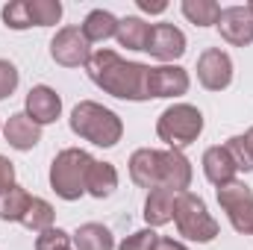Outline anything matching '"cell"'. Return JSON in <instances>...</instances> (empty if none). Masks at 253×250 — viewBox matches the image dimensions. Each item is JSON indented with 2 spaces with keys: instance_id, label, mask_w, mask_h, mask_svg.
Instances as JSON below:
<instances>
[{
  "instance_id": "cell-1",
  "label": "cell",
  "mask_w": 253,
  "mask_h": 250,
  "mask_svg": "<svg viewBox=\"0 0 253 250\" xmlns=\"http://www.w3.org/2000/svg\"><path fill=\"white\" fill-rule=\"evenodd\" d=\"M85 74L97 88H103L106 94H112L118 100H132V103L150 100V88H147L150 65L129 62L109 47L91 50V56L85 62Z\"/></svg>"
},
{
  "instance_id": "cell-2",
  "label": "cell",
  "mask_w": 253,
  "mask_h": 250,
  "mask_svg": "<svg viewBox=\"0 0 253 250\" xmlns=\"http://www.w3.org/2000/svg\"><path fill=\"white\" fill-rule=\"evenodd\" d=\"M68 124H71L74 135L91 141L94 147H115L124 135V121L118 118V112H112L94 100H80L74 106Z\"/></svg>"
},
{
  "instance_id": "cell-3",
  "label": "cell",
  "mask_w": 253,
  "mask_h": 250,
  "mask_svg": "<svg viewBox=\"0 0 253 250\" xmlns=\"http://www.w3.org/2000/svg\"><path fill=\"white\" fill-rule=\"evenodd\" d=\"M91 162H94V156L80 147L59 150L50 162V188L56 191V197H62L68 203L80 200L85 194V177H88Z\"/></svg>"
},
{
  "instance_id": "cell-4",
  "label": "cell",
  "mask_w": 253,
  "mask_h": 250,
  "mask_svg": "<svg viewBox=\"0 0 253 250\" xmlns=\"http://www.w3.org/2000/svg\"><path fill=\"white\" fill-rule=\"evenodd\" d=\"M174 224H177V233L183 239L194 242V245H209V242L218 239V221L209 215L203 197H197L194 191H180L177 194Z\"/></svg>"
},
{
  "instance_id": "cell-5",
  "label": "cell",
  "mask_w": 253,
  "mask_h": 250,
  "mask_svg": "<svg viewBox=\"0 0 253 250\" xmlns=\"http://www.w3.org/2000/svg\"><path fill=\"white\" fill-rule=\"evenodd\" d=\"M200 132H203V112L191 103L168 106L156 121V135L159 141L168 144V150H186L200 138Z\"/></svg>"
},
{
  "instance_id": "cell-6",
  "label": "cell",
  "mask_w": 253,
  "mask_h": 250,
  "mask_svg": "<svg viewBox=\"0 0 253 250\" xmlns=\"http://www.w3.org/2000/svg\"><path fill=\"white\" fill-rule=\"evenodd\" d=\"M218 203L227 212L236 233L253 236V188L233 180L227 186H218Z\"/></svg>"
},
{
  "instance_id": "cell-7",
  "label": "cell",
  "mask_w": 253,
  "mask_h": 250,
  "mask_svg": "<svg viewBox=\"0 0 253 250\" xmlns=\"http://www.w3.org/2000/svg\"><path fill=\"white\" fill-rule=\"evenodd\" d=\"M91 56V44L83 36L80 27H62L53 39H50V59L62 68H85Z\"/></svg>"
},
{
  "instance_id": "cell-8",
  "label": "cell",
  "mask_w": 253,
  "mask_h": 250,
  "mask_svg": "<svg viewBox=\"0 0 253 250\" xmlns=\"http://www.w3.org/2000/svg\"><path fill=\"white\" fill-rule=\"evenodd\" d=\"M197 83L206 91H224L233 83V59L221 47H206L197 59Z\"/></svg>"
},
{
  "instance_id": "cell-9",
  "label": "cell",
  "mask_w": 253,
  "mask_h": 250,
  "mask_svg": "<svg viewBox=\"0 0 253 250\" xmlns=\"http://www.w3.org/2000/svg\"><path fill=\"white\" fill-rule=\"evenodd\" d=\"M218 33L227 44L233 47H248L253 44V15L248 12V6H227L221 9L218 18Z\"/></svg>"
},
{
  "instance_id": "cell-10",
  "label": "cell",
  "mask_w": 253,
  "mask_h": 250,
  "mask_svg": "<svg viewBox=\"0 0 253 250\" xmlns=\"http://www.w3.org/2000/svg\"><path fill=\"white\" fill-rule=\"evenodd\" d=\"M144 50L159 62H174L186 53V33L174 24H153Z\"/></svg>"
},
{
  "instance_id": "cell-11",
  "label": "cell",
  "mask_w": 253,
  "mask_h": 250,
  "mask_svg": "<svg viewBox=\"0 0 253 250\" xmlns=\"http://www.w3.org/2000/svg\"><path fill=\"white\" fill-rule=\"evenodd\" d=\"M191 80L189 71L180 68V65H159V68H150V80H147V88H150V100L153 97H183L189 91Z\"/></svg>"
},
{
  "instance_id": "cell-12",
  "label": "cell",
  "mask_w": 253,
  "mask_h": 250,
  "mask_svg": "<svg viewBox=\"0 0 253 250\" xmlns=\"http://www.w3.org/2000/svg\"><path fill=\"white\" fill-rule=\"evenodd\" d=\"M24 112L36 121L39 126L53 124L62 115V97L50 88V85H33L24 103Z\"/></svg>"
},
{
  "instance_id": "cell-13",
  "label": "cell",
  "mask_w": 253,
  "mask_h": 250,
  "mask_svg": "<svg viewBox=\"0 0 253 250\" xmlns=\"http://www.w3.org/2000/svg\"><path fill=\"white\" fill-rule=\"evenodd\" d=\"M162 162H159V186L171 188V191H189L191 186V162L183 150H159Z\"/></svg>"
},
{
  "instance_id": "cell-14",
  "label": "cell",
  "mask_w": 253,
  "mask_h": 250,
  "mask_svg": "<svg viewBox=\"0 0 253 250\" xmlns=\"http://www.w3.org/2000/svg\"><path fill=\"white\" fill-rule=\"evenodd\" d=\"M3 138H6L9 147L27 153V150H33V147L42 141V126L36 124L27 112H15V115H9V121L3 124Z\"/></svg>"
},
{
  "instance_id": "cell-15",
  "label": "cell",
  "mask_w": 253,
  "mask_h": 250,
  "mask_svg": "<svg viewBox=\"0 0 253 250\" xmlns=\"http://www.w3.org/2000/svg\"><path fill=\"white\" fill-rule=\"evenodd\" d=\"M159 162H162V153L153 150V147H138L132 156H129V180L138 188H159Z\"/></svg>"
},
{
  "instance_id": "cell-16",
  "label": "cell",
  "mask_w": 253,
  "mask_h": 250,
  "mask_svg": "<svg viewBox=\"0 0 253 250\" xmlns=\"http://www.w3.org/2000/svg\"><path fill=\"white\" fill-rule=\"evenodd\" d=\"M174 203H177V191H171V188H165V186L150 188L147 200H144V212H141L144 221H147V227L156 230V227L171 224L174 221Z\"/></svg>"
},
{
  "instance_id": "cell-17",
  "label": "cell",
  "mask_w": 253,
  "mask_h": 250,
  "mask_svg": "<svg viewBox=\"0 0 253 250\" xmlns=\"http://www.w3.org/2000/svg\"><path fill=\"white\" fill-rule=\"evenodd\" d=\"M203 174H206V180L215 188L227 186V183L236 180L239 168H236V162L230 159V153H227L224 144H215V147H209V150L203 153Z\"/></svg>"
},
{
  "instance_id": "cell-18",
  "label": "cell",
  "mask_w": 253,
  "mask_h": 250,
  "mask_svg": "<svg viewBox=\"0 0 253 250\" xmlns=\"http://www.w3.org/2000/svg\"><path fill=\"white\" fill-rule=\"evenodd\" d=\"M118 188V171L112 162H100L94 159L91 168H88V177H85V194H91L94 200H106L112 197Z\"/></svg>"
},
{
  "instance_id": "cell-19",
  "label": "cell",
  "mask_w": 253,
  "mask_h": 250,
  "mask_svg": "<svg viewBox=\"0 0 253 250\" xmlns=\"http://www.w3.org/2000/svg\"><path fill=\"white\" fill-rule=\"evenodd\" d=\"M150 30L153 24L141 21L138 15H126V18H118V44L126 47V50H144L147 47V39H150Z\"/></svg>"
},
{
  "instance_id": "cell-20",
  "label": "cell",
  "mask_w": 253,
  "mask_h": 250,
  "mask_svg": "<svg viewBox=\"0 0 253 250\" xmlns=\"http://www.w3.org/2000/svg\"><path fill=\"white\" fill-rule=\"evenodd\" d=\"M83 36L88 39V44H97V42H106V39H115L118 33V18L106 9H91L83 21Z\"/></svg>"
},
{
  "instance_id": "cell-21",
  "label": "cell",
  "mask_w": 253,
  "mask_h": 250,
  "mask_svg": "<svg viewBox=\"0 0 253 250\" xmlns=\"http://www.w3.org/2000/svg\"><path fill=\"white\" fill-rule=\"evenodd\" d=\"M77 250H115V236L109 227L97 224V221H88L83 227H77V233L71 236Z\"/></svg>"
},
{
  "instance_id": "cell-22",
  "label": "cell",
  "mask_w": 253,
  "mask_h": 250,
  "mask_svg": "<svg viewBox=\"0 0 253 250\" xmlns=\"http://www.w3.org/2000/svg\"><path fill=\"white\" fill-rule=\"evenodd\" d=\"M30 200H33V194L21 186H12L9 191H3L0 194V221H24Z\"/></svg>"
},
{
  "instance_id": "cell-23",
  "label": "cell",
  "mask_w": 253,
  "mask_h": 250,
  "mask_svg": "<svg viewBox=\"0 0 253 250\" xmlns=\"http://www.w3.org/2000/svg\"><path fill=\"white\" fill-rule=\"evenodd\" d=\"M180 9L194 27H215L221 18V3L215 0H183Z\"/></svg>"
},
{
  "instance_id": "cell-24",
  "label": "cell",
  "mask_w": 253,
  "mask_h": 250,
  "mask_svg": "<svg viewBox=\"0 0 253 250\" xmlns=\"http://www.w3.org/2000/svg\"><path fill=\"white\" fill-rule=\"evenodd\" d=\"M53 221H56L53 206H50L44 197H33L21 224H24L27 230H33V233H44V230H50V227H53Z\"/></svg>"
},
{
  "instance_id": "cell-25",
  "label": "cell",
  "mask_w": 253,
  "mask_h": 250,
  "mask_svg": "<svg viewBox=\"0 0 253 250\" xmlns=\"http://www.w3.org/2000/svg\"><path fill=\"white\" fill-rule=\"evenodd\" d=\"M33 27H53L62 18V3L59 0H27Z\"/></svg>"
},
{
  "instance_id": "cell-26",
  "label": "cell",
  "mask_w": 253,
  "mask_h": 250,
  "mask_svg": "<svg viewBox=\"0 0 253 250\" xmlns=\"http://www.w3.org/2000/svg\"><path fill=\"white\" fill-rule=\"evenodd\" d=\"M0 15H3V24H6L9 30H30V27H33L27 0H9Z\"/></svg>"
},
{
  "instance_id": "cell-27",
  "label": "cell",
  "mask_w": 253,
  "mask_h": 250,
  "mask_svg": "<svg viewBox=\"0 0 253 250\" xmlns=\"http://www.w3.org/2000/svg\"><path fill=\"white\" fill-rule=\"evenodd\" d=\"M224 147H227L230 159L236 162V168L245 171V174H251L253 171V153H251V147H248V138L245 135H233V138H227Z\"/></svg>"
},
{
  "instance_id": "cell-28",
  "label": "cell",
  "mask_w": 253,
  "mask_h": 250,
  "mask_svg": "<svg viewBox=\"0 0 253 250\" xmlns=\"http://www.w3.org/2000/svg\"><path fill=\"white\" fill-rule=\"evenodd\" d=\"M71 236L59 230V227H50V230H44V233H39L36 236V250H71Z\"/></svg>"
},
{
  "instance_id": "cell-29",
  "label": "cell",
  "mask_w": 253,
  "mask_h": 250,
  "mask_svg": "<svg viewBox=\"0 0 253 250\" xmlns=\"http://www.w3.org/2000/svg\"><path fill=\"white\" fill-rule=\"evenodd\" d=\"M156 242H159V233L144 227V230H135L132 236H126L124 242L118 245V250H153Z\"/></svg>"
},
{
  "instance_id": "cell-30",
  "label": "cell",
  "mask_w": 253,
  "mask_h": 250,
  "mask_svg": "<svg viewBox=\"0 0 253 250\" xmlns=\"http://www.w3.org/2000/svg\"><path fill=\"white\" fill-rule=\"evenodd\" d=\"M18 83H21L18 68L9 62V59H0V100L12 97V94H15V88H18Z\"/></svg>"
},
{
  "instance_id": "cell-31",
  "label": "cell",
  "mask_w": 253,
  "mask_h": 250,
  "mask_svg": "<svg viewBox=\"0 0 253 250\" xmlns=\"http://www.w3.org/2000/svg\"><path fill=\"white\" fill-rule=\"evenodd\" d=\"M12 186H15V165L6 156H0V194L9 191Z\"/></svg>"
},
{
  "instance_id": "cell-32",
  "label": "cell",
  "mask_w": 253,
  "mask_h": 250,
  "mask_svg": "<svg viewBox=\"0 0 253 250\" xmlns=\"http://www.w3.org/2000/svg\"><path fill=\"white\" fill-rule=\"evenodd\" d=\"M138 3V9L141 12H147V15H162L165 9H168V3L165 0H159V3H150V0H135Z\"/></svg>"
},
{
  "instance_id": "cell-33",
  "label": "cell",
  "mask_w": 253,
  "mask_h": 250,
  "mask_svg": "<svg viewBox=\"0 0 253 250\" xmlns=\"http://www.w3.org/2000/svg\"><path fill=\"white\" fill-rule=\"evenodd\" d=\"M153 250H189L183 242H174V239H168V236H159V242H156V248Z\"/></svg>"
},
{
  "instance_id": "cell-34",
  "label": "cell",
  "mask_w": 253,
  "mask_h": 250,
  "mask_svg": "<svg viewBox=\"0 0 253 250\" xmlns=\"http://www.w3.org/2000/svg\"><path fill=\"white\" fill-rule=\"evenodd\" d=\"M245 6H248V12L253 15V0H251V3H245Z\"/></svg>"
}]
</instances>
